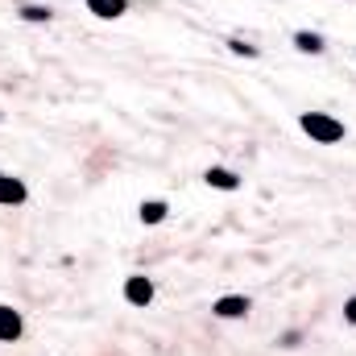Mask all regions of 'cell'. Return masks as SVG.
<instances>
[{"label":"cell","mask_w":356,"mask_h":356,"mask_svg":"<svg viewBox=\"0 0 356 356\" xmlns=\"http://www.w3.org/2000/svg\"><path fill=\"white\" fill-rule=\"evenodd\" d=\"M245 311H249V298H236V294H228V298L216 302V315H224V319H241Z\"/></svg>","instance_id":"cell-3"},{"label":"cell","mask_w":356,"mask_h":356,"mask_svg":"<svg viewBox=\"0 0 356 356\" xmlns=\"http://www.w3.org/2000/svg\"><path fill=\"white\" fill-rule=\"evenodd\" d=\"M124 298H129L133 307H145V302L154 298V282H149V277H129V282H124Z\"/></svg>","instance_id":"cell-2"},{"label":"cell","mask_w":356,"mask_h":356,"mask_svg":"<svg viewBox=\"0 0 356 356\" xmlns=\"http://www.w3.org/2000/svg\"><path fill=\"white\" fill-rule=\"evenodd\" d=\"M302 133H311L319 145H336V141L344 137V124L332 120V116H323V112H307V116H302Z\"/></svg>","instance_id":"cell-1"},{"label":"cell","mask_w":356,"mask_h":356,"mask_svg":"<svg viewBox=\"0 0 356 356\" xmlns=\"http://www.w3.org/2000/svg\"><path fill=\"white\" fill-rule=\"evenodd\" d=\"M88 8L95 17H120L124 13V0H88Z\"/></svg>","instance_id":"cell-6"},{"label":"cell","mask_w":356,"mask_h":356,"mask_svg":"<svg viewBox=\"0 0 356 356\" xmlns=\"http://www.w3.org/2000/svg\"><path fill=\"white\" fill-rule=\"evenodd\" d=\"M25 199V186L17 178H0V203H21Z\"/></svg>","instance_id":"cell-5"},{"label":"cell","mask_w":356,"mask_h":356,"mask_svg":"<svg viewBox=\"0 0 356 356\" xmlns=\"http://www.w3.org/2000/svg\"><path fill=\"white\" fill-rule=\"evenodd\" d=\"M141 220L145 224H162L166 220V207L162 203H141Z\"/></svg>","instance_id":"cell-8"},{"label":"cell","mask_w":356,"mask_h":356,"mask_svg":"<svg viewBox=\"0 0 356 356\" xmlns=\"http://www.w3.org/2000/svg\"><path fill=\"white\" fill-rule=\"evenodd\" d=\"M21 13H25V21H50V8H38V4H29Z\"/></svg>","instance_id":"cell-10"},{"label":"cell","mask_w":356,"mask_h":356,"mask_svg":"<svg viewBox=\"0 0 356 356\" xmlns=\"http://www.w3.org/2000/svg\"><path fill=\"white\" fill-rule=\"evenodd\" d=\"M294 46H298V50H307V54H319V50H323V42H319L315 33H298V38H294Z\"/></svg>","instance_id":"cell-9"},{"label":"cell","mask_w":356,"mask_h":356,"mask_svg":"<svg viewBox=\"0 0 356 356\" xmlns=\"http://www.w3.org/2000/svg\"><path fill=\"white\" fill-rule=\"evenodd\" d=\"M344 315H348V323H356V298H348V307H344Z\"/></svg>","instance_id":"cell-11"},{"label":"cell","mask_w":356,"mask_h":356,"mask_svg":"<svg viewBox=\"0 0 356 356\" xmlns=\"http://www.w3.org/2000/svg\"><path fill=\"white\" fill-rule=\"evenodd\" d=\"M207 182L220 186V191H236V175L232 170H207Z\"/></svg>","instance_id":"cell-7"},{"label":"cell","mask_w":356,"mask_h":356,"mask_svg":"<svg viewBox=\"0 0 356 356\" xmlns=\"http://www.w3.org/2000/svg\"><path fill=\"white\" fill-rule=\"evenodd\" d=\"M17 336H21V315L0 307V340H17Z\"/></svg>","instance_id":"cell-4"}]
</instances>
